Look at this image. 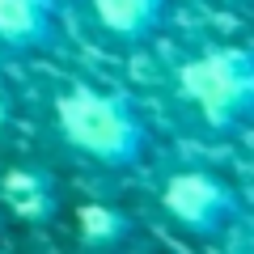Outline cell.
<instances>
[{
    "mask_svg": "<svg viewBox=\"0 0 254 254\" xmlns=\"http://www.w3.org/2000/svg\"><path fill=\"white\" fill-rule=\"evenodd\" d=\"M55 127L68 148L110 170L136 165L148 148V127L123 93H102L89 85H68L55 98Z\"/></svg>",
    "mask_w": 254,
    "mask_h": 254,
    "instance_id": "1",
    "label": "cell"
},
{
    "mask_svg": "<svg viewBox=\"0 0 254 254\" xmlns=\"http://www.w3.org/2000/svg\"><path fill=\"white\" fill-rule=\"evenodd\" d=\"M182 102H187L212 131L254 119V51L250 47H208L190 55L174 72Z\"/></svg>",
    "mask_w": 254,
    "mask_h": 254,
    "instance_id": "2",
    "label": "cell"
},
{
    "mask_svg": "<svg viewBox=\"0 0 254 254\" xmlns=\"http://www.w3.org/2000/svg\"><path fill=\"white\" fill-rule=\"evenodd\" d=\"M161 208L178 229L195 237H220L237 216H242V199L225 178L208 170H178L165 178L161 187Z\"/></svg>",
    "mask_w": 254,
    "mask_h": 254,
    "instance_id": "3",
    "label": "cell"
},
{
    "mask_svg": "<svg viewBox=\"0 0 254 254\" xmlns=\"http://www.w3.org/2000/svg\"><path fill=\"white\" fill-rule=\"evenodd\" d=\"M0 199L17 220H30V225H47L60 212L55 178L47 170H34V165H13L0 174Z\"/></svg>",
    "mask_w": 254,
    "mask_h": 254,
    "instance_id": "4",
    "label": "cell"
},
{
    "mask_svg": "<svg viewBox=\"0 0 254 254\" xmlns=\"http://www.w3.org/2000/svg\"><path fill=\"white\" fill-rule=\"evenodd\" d=\"M170 0H89V13L102 34L115 43H144L165 26Z\"/></svg>",
    "mask_w": 254,
    "mask_h": 254,
    "instance_id": "5",
    "label": "cell"
},
{
    "mask_svg": "<svg viewBox=\"0 0 254 254\" xmlns=\"http://www.w3.org/2000/svg\"><path fill=\"white\" fill-rule=\"evenodd\" d=\"M55 43V0H0V47L38 51Z\"/></svg>",
    "mask_w": 254,
    "mask_h": 254,
    "instance_id": "6",
    "label": "cell"
},
{
    "mask_svg": "<svg viewBox=\"0 0 254 254\" xmlns=\"http://www.w3.org/2000/svg\"><path fill=\"white\" fill-rule=\"evenodd\" d=\"M136 220L127 216V212L110 208V203H81L76 208V237L81 246L89 250H110V246H123L131 237Z\"/></svg>",
    "mask_w": 254,
    "mask_h": 254,
    "instance_id": "7",
    "label": "cell"
},
{
    "mask_svg": "<svg viewBox=\"0 0 254 254\" xmlns=\"http://www.w3.org/2000/svg\"><path fill=\"white\" fill-rule=\"evenodd\" d=\"M9 123H13V106H9V98L0 93V131H4Z\"/></svg>",
    "mask_w": 254,
    "mask_h": 254,
    "instance_id": "8",
    "label": "cell"
},
{
    "mask_svg": "<svg viewBox=\"0 0 254 254\" xmlns=\"http://www.w3.org/2000/svg\"><path fill=\"white\" fill-rule=\"evenodd\" d=\"M225 4H233V9H237V4H254V0H225Z\"/></svg>",
    "mask_w": 254,
    "mask_h": 254,
    "instance_id": "9",
    "label": "cell"
}]
</instances>
